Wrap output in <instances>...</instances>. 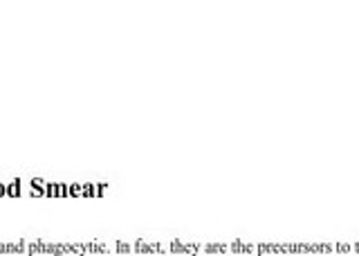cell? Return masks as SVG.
<instances>
[{
  "mask_svg": "<svg viewBox=\"0 0 359 256\" xmlns=\"http://www.w3.org/2000/svg\"><path fill=\"white\" fill-rule=\"evenodd\" d=\"M83 187L81 184H67V196H81Z\"/></svg>",
  "mask_w": 359,
  "mask_h": 256,
  "instance_id": "obj_1",
  "label": "cell"
},
{
  "mask_svg": "<svg viewBox=\"0 0 359 256\" xmlns=\"http://www.w3.org/2000/svg\"><path fill=\"white\" fill-rule=\"evenodd\" d=\"M95 187H97V189H95L97 196L101 198V196H104V191H106V187H108V184H95Z\"/></svg>",
  "mask_w": 359,
  "mask_h": 256,
  "instance_id": "obj_3",
  "label": "cell"
},
{
  "mask_svg": "<svg viewBox=\"0 0 359 256\" xmlns=\"http://www.w3.org/2000/svg\"><path fill=\"white\" fill-rule=\"evenodd\" d=\"M0 196H5V184H0Z\"/></svg>",
  "mask_w": 359,
  "mask_h": 256,
  "instance_id": "obj_4",
  "label": "cell"
},
{
  "mask_svg": "<svg viewBox=\"0 0 359 256\" xmlns=\"http://www.w3.org/2000/svg\"><path fill=\"white\" fill-rule=\"evenodd\" d=\"M97 191H95V184H83V191H81V196H86V198H90V196H95Z\"/></svg>",
  "mask_w": 359,
  "mask_h": 256,
  "instance_id": "obj_2",
  "label": "cell"
}]
</instances>
